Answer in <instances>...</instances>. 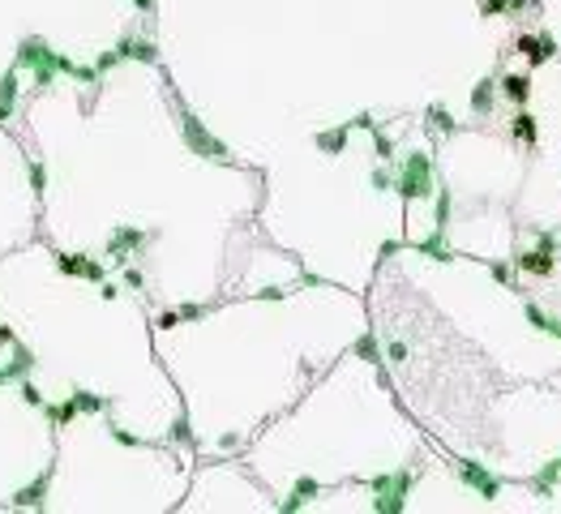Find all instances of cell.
Listing matches in <instances>:
<instances>
[{
    "label": "cell",
    "instance_id": "obj_1",
    "mask_svg": "<svg viewBox=\"0 0 561 514\" xmlns=\"http://www.w3.org/2000/svg\"><path fill=\"white\" fill-rule=\"evenodd\" d=\"M395 189L403 201H424L437 193V176H433V159L424 150H412L407 159L399 163V176H395Z\"/></svg>",
    "mask_w": 561,
    "mask_h": 514
},
{
    "label": "cell",
    "instance_id": "obj_2",
    "mask_svg": "<svg viewBox=\"0 0 561 514\" xmlns=\"http://www.w3.org/2000/svg\"><path fill=\"white\" fill-rule=\"evenodd\" d=\"M412 472H381L369 480V493H373V510L377 514H403L407 510V493H412Z\"/></svg>",
    "mask_w": 561,
    "mask_h": 514
},
{
    "label": "cell",
    "instance_id": "obj_3",
    "mask_svg": "<svg viewBox=\"0 0 561 514\" xmlns=\"http://www.w3.org/2000/svg\"><path fill=\"white\" fill-rule=\"evenodd\" d=\"M56 56H61V51H51V43L39 39V35L18 43V69H35V86L39 90H47L56 82Z\"/></svg>",
    "mask_w": 561,
    "mask_h": 514
},
{
    "label": "cell",
    "instance_id": "obj_4",
    "mask_svg": "<svg viewBox=\"0 0 561 514\" xmlns=\"http://www.w3.org/2000/svg\"><path fill=\"white\" fill-rule=\"evenodd\" d=\"M180 137H185V146H189L193 154H202V159H210V163H228V159H232L228 146H223V142H218V137H214V133L189 112V108L180 112Z\"/></svg>",
    "mask_w": 561,
    "mask_h": 514
},
{
    "label": "cell",
    "instance_id": "obj_5",
    "mask_svg": "<svg viewBox=\"0 0 561 514\" xmlns=\"http://www.w3.org/2000/svg\"><path fill=\"white\" fill-rule=\"evenodd\" d=\"M455 476H459L471 493H480L484 501H497V493H501V480L484 468V463H476V458H455Z\"/></svg>",
    "mask_w": 561,
    "mask_h": 514
},
{
    "label": "cell",
    "instance_id": "obj_6",
    "mask_svg": "<svg viewBox=\"0 0 561 514\" xmlns=\"http://www.w3.org/2000/svg\"><path fill=\"white\" fill-rule=\"evenodd\" d=\"M51 476H56V468H47V472H39L26 489H18L13 497H9V506L13 510H43L47 506V489H51Z\"/></svg>",
    "mask_w": 561,
    "mask_h": 514
},
{
    "label": "cell",
    "instance_id": "obj_7",
    "mask_svg": "<svg viewBox=\"0 0 561 514\" xmlns=\"http://www.w3.org/2000/svg\"><path fill=\"white\" fill-rule=\"evenodd\" d=\"M150 244V232H142V227H111V236H107V253L116 257V262H125L129 253H137V249H146Z\"/></svg>",
    "mask_w": 561,
    "mask_h": 514
},
{
    "label": "cell",
    "instance_id": "obj_8",
    "mask_svg": "<svg viewBox=\"0 0 561 514\" xmlns=\"http://www.w3.org/2000/svg\"><path fill=\"white\" fill-rule=\"evenodd\" d=\"M56 266H61L65 275H73V279H90V283H103V262H90V257H82V253H56Z\"/></svg>",
    "mask_w": 561,
    "mask_h": 514
},
{
    "label": "cell",
    "instance_id": "obj_9",
    "mask_svg": "<svg viewBox=\"0 0 561 514\" xmlns=\"http://www.w3.org/2000/svg\"><path fill=\"white\" fill-rule=\"evenodd\" d=\"M18 90H22V77H18V65H9L5 77H0V125H9V120H13Z\"/></svg>",
    "mask_w": 561,
    "mask_h": 514
},
{
    "label": "cell",
    "instance_id": "obj_10",
    "mask_svg": "<svg viewBox=\"0 0 561 514\" xmlns=\"http://www.w3.org/2000/svg\"><path fill=\"white\" fill-rule=\"evenodd\" d=\"M519 51L531 65H544L548 56H557V39L553 35H519Z\"/></svg>",
    "mask_w": 561,
    "mask_h": 514
},
{
    "label": "cell",
    "instance_id": "obj_11",
    "mask_svg": "<svg viewBox=\"0 0 561 514\" xmlns=\"http://www.w3.org/2000/svg\"><path fill=\"white\" fill-rule=\"evenodd\" d=\"M317 493H321V480H317V476H300L296 489L288 493V501H278V510H283V514H296V510H304Z\"/></svg>",
    "mask_w": 561,
    "mask_h": 514
},
{
    "label": "cell",
    "instance_id": "obj_12",
    "mask_svg": "<svg viewBox=\"0 0 561 514\" xmlns=\"http://www.w3.org/2000/svg\"><path fill=\"white\" fill-rule=\"evenodd\" d=\"M553 266H557V253L553 249H527V253H519V270H527V275H553Z\"/></svg>",
    "mask_w": 561,
    "mask_h": 514
},
{
    "label": "cell",
    "instance_id": "obj_13",
    "mask_svg": "<svg viewBox=\"0 0 561 514\" xmlns=\"http://www.w3.org/2000/svg\"><path fill=\"white\" fill-rule=\"evenodd\" d=\"M416 253L433 257V262H455V249H450V244H445V232H441V227H433V236L416 240Z\"/></svg>",
    "mask_w": 561,
    "mask_h": 514
},
{
    "label": "cell",
    "instance_id": "obj_14",
    "mask_svg": "<svg viewBox=\"0 0 561 514\" xmlns=\"http://www.w3.org/2000/svg\"><path fill=\"white\" fill-rule=\"evenodd\" d=\"M347 137H352V120H347V125H339V129H321L313 142H317V150H321V154H343V150H347Z\"/></svg>",
    "mask_w": 561,
    "mask_h": 514
},
{
    "label": "cell",
    "instance_id": "obj_15",
    "mask_svg": "<svg viewBox=\"0 0 561 514\" xmlns=\"http://www.w3.org/2000/svg\"><path fill=\"white\" fill-rule=\"evenodd\" d=\"M523 318H527L540 334H548V339H557V343H561V318H548L544 308H540V304H531V300L523 304Z\"/></svg>",
    "mask_w": 561,
    "mask_h": 514
},
{
    "label": "cell",
    "instance_id": "obj_16",
    "mask_svg": "<svg viewBox=\"0 0 561 514\" xmlns=\"http://www.w3.org/2000/svg\"><path fill=\"white\" fill-rule=\"evenodd\" d=\"M39 365V360H35V351L30 347H13V360H9V365H5V382H22V377H30V369Z\"/></svg>",
    "mask_w": 561,
    "mask_h": 514
},
{
    "label": "cell",
    "instance_id": "obj_17",
    "mask_svg": "<svg viewBox=\"0 0 561 514\" xmlns=\"http://www.w3.org/2000/svg\"><path fill=\"white\" fill-rule=\"evenodd\" d=\"M501 94H506L510 103H519V108H523V103L531 99V77L527 73H506V77H501V86H497Z\"/></svg>",
    "mask_w": 561,
    "mask_h": 514
},
{
    "label": "cell",
    "instance_id": "obj_18",
    "mask_svg": "<svg viewBox=\"0 0 561 514\" xmlns=\"http://www.w3.org/2000/svg\"><path fill=\"white\" fill-rule=\"evenodd\" d=\"M493 103H497V82H493V77H480L476 90H471V112H476V116H488Z\"/></svg>",
    "mask_w": 561,
    "mask_h": 514
},
{
    "label": "cell",
    "instance_id": "obj_19",
    "mask_svg": "<svg viewBox=\"0 0 561 514\" xmlns=\"http://www.w3.org/2000/svg\"><path fill=\"white\" fill-rule=\"evenodd\" d=\"M43 411H47V420L56 425V429H65V425H73L82 411H78V403H73V394H65V403H43Z\"/></svg>",
    "mask_w": 561,
    "mask_h": 514
},
{
    "label": "cell",
    "instance_id": "obj_20",
    "mask_svg": "<svg viewBox=\"0 0 561 514\" xmlns=\"http://www.w3.org/2000/svg\"><path fill=\"white\" fill-rule=\"evenodd\" d=\"M557 480H561V454H557V458H548V463H544V468L536 472V480H531V489H536L540 497H548V493L557 489Z\"/></svg>",
    "mask_w": 561,
    "mask_h": 514
},
{
    "label": "cell",
    "instance_id": "obj_21",
    "mask_svg": "<svg viewBox=\"0 0 561 514\" xmlns=\"http://www.w3.org/2000/svg\"><path fill=\"white\" fill-rule=\"evenodd\" d=\"M433 197H437V211H433V227H441V232H445V227H450V215H455V193H450V189H437Z\"/></svg>",
    "mask_w": 561,
    "mask_h": 514
},
{
    "label": "cell",
    "instance_id": "obj_22",
    "mask_svg": "<svg viewBox=\"0 0 561 514\" xmlns=\"http://www.w3.org/2000/svg\"><path fill=\"white\" fill-rule=\"evenodd\" d=\"M424 116H429V129H437V133H459V120H455L450 112H445L441 103H433V108H429Z\"/></svg>",
    "mask_w": 561,
    "mask_h": 514
},
{
    "label": "cell",
    "instance_id": "obj_23",
    "mask_svg": "<svg viewBox=\"0 0 561 514\" xmlns=\"http://www.w3.org/2000/svg\"><path fill=\"white\" fill-rule=\"evenodd\" d=\"M510 129H514V137H519V142H527V146H536V137H540V125H536V116H531V112H519Z\"/></svg>",
    "mask_w": 561,
    "mask_h": 514
},
{
    "label": "cell",
    "instance_id": "obj_24",
    "mask_svg": "<svg viewBox=\"0 0 561 514\" xmlns=\"http://www.w3.org/2000/svg\"><path fill=\"white\" fill-rule=\"evenodd\" d=\"M73 394V403H78V411L86 416V411H107L111 407V399H103V394H90V390H69Z\"/></svg>",
    "mask_w": 561,
    "mask_h": 514
},
{
    "label": "cell",
    "instance_id": "obj_25",
    "mask_svg": "<svg viewBox=\"0 0 561 514\" xmlns=\"http://www.w3.org/2000/svg\"><path fill=\"white\" fill-rule=\"evenodd\" d=\"M356 356H364L369 365H377V369L386 365V351L377 347V339H373V334H360V339H356Z\"/></svg>",
    "mask_w": 561,
    "mask_h": 514
},
{
    "label": "cell",
    "instance_id": "obj_26",
    "mask_svg": "<svg viewBox=\"0 0 561 514\" xmlns=\"http://www.w3.org/2000/svg\"><path fill=\"white\" fill-rule=\"evenodd\" d=\"M536 0H484V18H497V13H519V9H531Z\"/></svg>",
    "mask_w": 561,
    "mask_h": 514
},
{
    "label": "cell",
    "instance_id": "obj_27",
    "mask_svg": "<svg viewBox=\"0 0 561 514\" xmlns=\"http://www.w3.org/2000/svg\"><path fill=\"white\" fill-rule=\"evenodd\" d=\"M30 193L35 197L47 193V163H39V159H30Z\"/></svg>",
    "mask_w": 561,
    "mask_h": 514
},
{
    "label": "cell",
    "instance_id": "obj_28",
    "mask_svg": "<svg viewBox=\"0 0 561 514\" xmlns=\"http://www.w3.org/2000/svg\"><path fill=\"white\" fill-rule=\"evenodd\" d=\"M133 61H142V65H154V61H159V47H154L150 39H137V43H133Z\"/></svg>",
    "mask_w": 561,
    "mask_h": 514
},
{
    "label": "cell",
    "instance_id": "obj_29",
    "mask_svg": "<svg viewBox=\"0 0 561 514\" xmlns=\"http://www.w3.org/2000/svg\"><path fill=\"white\" fill-rule=\"evenodd\" d=\"M107 433H111V441H116V446H146L142 437H133V433H125L121 425H107Z\"/></svg>",
    "mask_w": 561,
    "mask_h": 514
},
{
    "label": "cell",
    "instance_id": "obj_30",
    "mask_svg": "<svg viewBox=\"0 0 561 514\" xmlns=\"http://www.w3.org/2000/svg\"><path fill=\"white\" fill-rule=\"evenodd\" d=\"M172 441H193V429H189V416H176V420H172Z\"/></svg>",
    "mask_w": 561,
    "mask_h": 514
},
{
    "label": "cell",
    "instance_id": "obj_31",
    "mask_svg": "<svg viewBox=\"0 0 561 514\" xmlns=\"http://www.w3.org/2000/svg\"><path fill=\"white\" fill-rule=\"evenodd\" d=\"M22 399H26L30 407H43V403H47V399L39 394V386H35V382H26V377H22Z\"/></svg>",
    "mask_w": 561,
    "mask_h": 514
},
{
    "label": "cell",
    "instance_id": "obj_32",
    "mask_svg": "<svg viewBox=\"0 0 561 514\" xmlns=\"http://www.w3.org/2000/svg\"><path fill=\"white\" fill-rule=\"evenodd\" d=\"M373 146H377V154H381V163H390V159H395V150H390V137H386L381 129L373 133Z\"/></svg>",
    "mask_w": 561,
    "mask_h": 514
},
{
    "label": "cell",
    "instance_id": "obj_33",
    "mask_svg": "<svg viewBox=\"0 0 561 514\" xmlns=\"http://www.w3.org/2000/svg\"><path fill=\"white\" fill-rule=\"evenodd\" d=\"M369 180H373V189H395V172H390V168H377Z\"/></svg>",
    "mask_w": 561,
    "mask_h": 514
},
{
    "label": "cell",
    "instance_id": "obj_34",
    "mask_svg": "<svg viewBox=\"0 0 561 514\" xmlns=\"http://www.w3.org/2000/svg\"><path fill=\"white\" fill-rule=\"evenodd\" d=\"M407 356H412V351H407V343H390V347H386V360H390V365H403Z\"/></svg>",
    "mask_w": 561,
    "mask_h": 514
},
{
    "label": "cell",
    "instance_id": "obj_35",
    "mask_svg": "<svg viewBox=\"0 0 561 514\" xmlns=\"http://www.w3.org/2000/svg\"><path fill=\"white\" fill-rule=\"evenodd\" d=\"M180 322H185V318H180V308H172V313H159V318H154L159 330H172V326H180Z\"/></svg>",
    "mask_w": 561,
    "mask_h": 514
},
{
    "label": "cell",
    "instance_id": "obj_36",
    "mask_svg": "<svg viewBox=\"0 0 561 514\" xmlns=\"http://www.w3.org/2000/svg\"><path fill=\"white\" fill-rule=\"evenodd\" d=\"M116 65H121V51L111 47V51H103V56H99V65H94V69H99V73H107V69H116Z\"/></svg>",
    "mask_w": 561,
    "mask_h": 514
},
{
    "label": "cell",
    "instance_id": "obj_37",
    "mask_svg": "<svg viewBox=\"0 0 561 514\" xmlns=\"http://www.w3.org/2000/svg\"><path fill=\"white\" fill-rule=\"evenodd\" d=\"M180 318L185 322H197V318H206V308L202 304H180Z\"/></svg>",
    "mask_w": 561,
    "mask_h": 514
},
{
    "label": "cell",
    "instance_id": "obj_38",
    "mask_svg": "<svg viewBox=\"0 0 561 514\" xmlns=\"http://www.w3.org/2000/svg\"><path fill=\"white\" fill-rule=\"evenodd\" d=\"M133 43H137L133 35H125V39L116 43V51H121V61H133Z\"/></svg>",
    "mask_w": 561,
    "mask_h": 514
},
{
    "label": "cell",
    "instance_id": "obj_39",
    "mask_svg": "<svg viewBox=\"0 0 561 514\" xmlns=\"http://www.w3.org/2000/svg\"><path fill=\"white\" fill-rule=\"evenodd\" d=\"M488 270H493V279H497V283H510V266H506V262H493Z\"/></svg>",
    "mask_w": 561,
    "mask_h": 514
},
{
    "label": "cell",
    "instance_id": "obj_40",
    "mask_svg": "<svg viewBox=\"0 0 561 514\" xmlns=\"http://www.w3.org/2000/svg\"><path fill=\"white\" fill-rule=\"evenodd\" d=\"M536 244H540V249H553V253H557V236H553V232H536Z\"/></svg>",
    "mask_w": 561,
    "mask_h": 514
},
{
    "label": "cell",
    "instance_id": "obj_41",
    "mask_svg": "<svg viewBox=\"0 0 561 514\" xmlns=\"http://www.w3.org/2000/svg\"><path fill=\"white\" fill-rule=\"evenodd\" d=\"M352 129H373V116H369V112H360V116H352Z\"/></svg>",
    "mask_w": 561,
    "mask_h": 514
},
{
    "label": "cell",
    "instance_id": "obj_42",
    "mask_svg": "<svg viewBox=\"0 0 561 514\" xmlns=\"http://www.w3.org/2000/svg\"><path fill=\"white\" fill-rule=\"evenodd\" d=\"M125 283H129V287H133V292H137V287H142V283H146V279H142V270H125Z\"/></svg>",
    "mask_w": 561,
    "mask_h": 514
},
{
    "label": "cell",
    "instance_id": "obj_43",
    "mask_svg": "<svg viewBox=\"0 0 561 514\" xmlns=\"http://www.w3.org/2000/svg\"><path fill=\"white\" fill-rule=\"evenodd\" d=\"M99 296H103V300H116L121 292H116V287H111V283H99Z\"/></svg>",
    "mask_w": 561,
    "mask_h": 514
},
{
    "label": "cell",
    "instance_id": "obj_44",
    "mask_svg": "<svg viewBox=\"0 0 561 514\" xmlns=\"http://www.w3.org/2000/svg\"><path fill=\"white\" fill-rule=\"evenodd\" d=\"M283 296H288L283 287H266V292H261V300H283Z\"/></svg>",
    "mask_w": 561,
    "mask_h": 514
},
{
    "label": "cell",
    "instance_id": "obj_45",
    "mask_svg": "<svg viewBox=\"0 0 561 514\" xmlns=\"http://www.w3.org/2000/svg\"><path fill=\"white\" fill-rule=\"evenodd\" d=\"M300 283H304V287H321L326 279H317V275H309V270H304V275H300Z\"/></svg>",
    "mask_w": 561,
    "mask_h": 514
},
{
    "label": "cell",
    "instance_id": "obj_46",
    "mask_svg": "<svg viewBox=\"0 0 561 514\" xmlns=\"http://www.w3.org/2000/svg\"><path fill=\"white\" fill-rule=\"evenodd\" d=\"M0 343H18V334H13V326H0Z\"/></svg>",
    "mask_w": 561,
    "mask_h": 514
},
{
    "label": "cell",
    "instance_id": "obj_47",
    "mask_svg": "<svg viewBox=\"0 0 561 514\" xmlns=\"http://www.w3.org/2000/svg\"><path fill=\"white\" fill-rule=\"evenodd\" d=\"M133 5H137L142 13H150V9H154V0H133Z\"/></svg>",
    "mask_w": 561,
    "mask_h": 514
},
{
    "label": "cell",
    "instance_id": "obj_48",
    "mask_svg": "<svg viewBox=\"0 0 561 514\" xmlns=\"http://www.w3.org/2000/svg\"><path fill=\"white\" fill-rule=\"evenodd\" d=\"M0 386H9V382H5V365H0Z\"/></svg>",
    "mask_w": 561,
    "mask_h": 514
}]
</instances>
